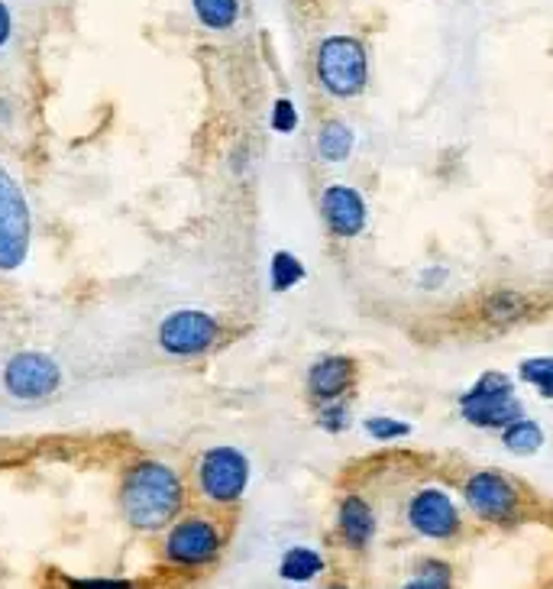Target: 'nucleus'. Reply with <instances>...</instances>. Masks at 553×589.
I'll return each instance as SVG.
<instances>
[{"instance_id":"1a4fd4ad","label":"nucleus","mask_w":553,"mask_h":589,"mask_svg":"<svg viewBox=\"0 0 553 589\" xmlns=\"http://www.w3.org/2000/svg\"><path fill=\"white\" fill-rule=\"evenodd\" d=\"M463 499L473 508L475 518L495 521V525L511 521V518L518 515V503H521L515 483H511L508 476L495 473V470H479V473H473V476L463 483Z\"/></svg>"},{"instance_id":"f257e3e1","label":"nucleus","mask_w":553,"mask_h":589,"mask_svg":"<svg viewBox=\"0 0 553 589\" xmlns=\"http://www.w3.org/2000/svg\"><path fill=\"white\" fill-rule=\"evenodd\" d=\"M181 503H185V486H181L178 473L165 463H156V460L137 463L127 473L123 490H120L123 515L140 531L165 528L178 515Z\"/></svg>"},{"instance_id":"aec40b11","label":"nucleus","mask_w":553,"mask_h":589,"mask_svg":"<svg viewBox=\"0 0 553 589\" xmlns=\"http://www.w3.org/2000/svg\"><path fill=\"white\" fill-rule=\"evenodd\" d=\"M518 379L538 389L541 399H553V356H528L518 363Z\"/></svg>"},{"instance_id":"412c9836","label":"nucleus","mask_w":553,"mask_h":589,"mask_svg":"<svg viewBox=\"0 0 553 589\" xmlns=\"http://www.w3.org/2000/svg\"><path fill=\"white\" fill-rule=\"evenodd\" d=\"M363 431H366L373 440L389 444V440H401V437H408V434H411V424L401 419H392V415H369V419L363 421Z\"/></svg>"},{"instance_id":"5701e85b","label":"nucleus","mask_w":553,"mask_h":589,"mask_svg":"<svg viewBox=\"0 0 553 589\" xmlns=\"http://www.w3.org/2000/svg\"><path fill=\"white\" fill-rule=\"evenodd\" d=\"M298 107H295V101H289V97H279L275 104H272V117H269V127L275 130V133H282V137H289V133H295L298 130Z\"/></svg>"},{"instance_id":"bb28decb","label":"nucleus","mask_w":553,"mask_h":589,"mask_svg":"<svg viewBox=\"0 0 553 589\" xmlns=\"http://www.w3.org/2000/svg\"><path fill=\"white\" fill-rule=\"evenodd\" d=\"M327 589H346V587H340V584H333V587H327Z\"/></svg>"},{"instance_id":"4468645a","label":"nucleus","mask_w":553,"mask_h":589,"mask_svg":"<svg viewBox=\"0 0 553 589\" xmlns=\"http://www.w3.org/2000/svg\"><path fill=\"white\" fill-rule=\"evenodd\" d=\"M353 146H356V137H353V127H346L343 120L330 117L317 127L315 150L317 156L330 166H340L353 156Z\"/></svg>"},{"instance_id":"20e7f679","label":"nucleus","mask_w":553,"mask_h":589,"mask_svg":"<svg viewBox=\"0 0 553 589\" xmlns=\"http://www.w3.org/2000/svg\"><path fill=\"white\" fill-rule=\"evenodd\" d=\"M30 204L16 178L0 163V272H13L30 256Z\"/></svg>"},{"instance_id":"39448f33","label":"nucleus","mask_w":553,"mask_h":589,"mask_svg":"<svg viewBox=\"0 0 553 589\" xmlns=\"http://www.w3.org/2000/svg\"><path fill=\"white\" fill-rule=\"evenodd\" d=\"M156 340L168 356H201L221 340V321L201 308H178L162 318Z\"/></svg>"},{"instance_id":"7ed1b4c3","label":"nucleus","mask_w":553,"mask_h":589,"mask_svg":"<svg viewBox=\"0 0 553 589\" xmlns=\"http://www.w3.org/2000/svg\"><path fill=\"white\" fill-rule=\"evenodd\" d=\"M460 415L467 424L482 431H505L511 421L525 419V405L515 396V379L492 369L482 373L473 386L460 396Z\"/></svg>"},{"instance_id":"f8f14e48","label":"nucleus","mask_w":553,"mask_h":589,"mask_svg":"<svg viewBox=\"0 0 553 589\" xmlns=\"http://www.w3.org/2000/svg\"><path fill=\"white\" fill-rule=\"evenodd\" d=\"M356 360L353 356H343V353H323L317 356L308 369V379H305V389L311 396L315 405L323 402H337V399H346L356 386Z\"/></svg>"},{"instance_id":"4be33fe9","label":"nucleus","mask_w":553,"mask_h":589,"mask_svg":"<svg viewBox=\"0 0 553 589\" xmlns=\"http://www.w3.org/2000/svg\"><path fill=\"white\" fill-rule=\"evenodd\" d=\"M317 427L327 431V434H340L350 427V405L346 399H337V402H323L317 405Z\"/></svg>"},{"instance_id":"9d476101","label":"nucleus","mask_w":553,"mask_h":589,"mask_svg":"<svg viewBox=\"0 0 553 589\" xmlns=\"http://www.w3.org/2000/svg\"><path fill=\"white\" fill-rule=\"evenodd\" d=\"M408 525L421 534V538H431V541H447L460 531V508L450 499V493L437 490V486H427V490H417L411 499H408Z\"/></svg>"},{"instance_id":"6e6552de","label":"nucleus","mask_w":553,"mask_h":589,"mask_svg":"<svg viewBox=\"0 0 553 589\" xmlns=\"http://www.w3.org/2000/svg\"><path fill=\"white\" fill-rule=\"evenodd\" d=\"M320 217L333 240H356L369 224V208H366V198L353 185L330 181L320 191Z\"/></svg>"},{"instance_id":"0eeeda50","label":"nucleus","mask_w":553,"mask_h":589,"mask_svg":"<svg viewBox=\"0 0 553 589\" xmlns=\"http://www.w3.org/2000/svg\"><path fill=\"white\" fill-rule=\"evenodd\" d=\"M62 386V369L52 356L23 350L3 366V389L20 402H39Z\"/></svg>"},{"instance_id":"b1692460","label":"nucleus","mask_w":553,"mask_h":589,"mask_svg":"<svg viewBox=\"0 0 553 589\" xmlns=\"http://www.w3.org/2000/svg\"><path fill=\"white\" fill-rule=\"evenodd\" d=\"M69 589H133L123 580H69Z\"/></svg>"},{"instance_id":"ddd939ff","label":"nucleus","mask_w":553,"mask_h":589,"mask_svg":"<svg viewBox=\"0 0 553 589\" xmlns=\"http://www.w3.org/2000/svg\"><path fill=\"white\" fill-rule=\"evenodd\" d=\"M337 528L350 547H366L376 534V515L363 496H343L337 508Z\"/></svg>"},{"instance_id":"423d86ee","label":"nucleus","mask_w":553,"mask_h":589,"mask_svg":"<svg viewBox=\"0 0 553 589\" xmlns=\"http://www.w3.org/2000/svg\"><path fill=\"white\" fill-rule=\"evenodd\" d=\"M249 483V460L237 447H211L198 460V490L217 505L237 503Z\"/></svg>"},{"instance_id":"a211bd4d","label":"nucleus","mask_w":553,"mask_h":589,"mask_svg":"<svg viewBox=\"0 0 553 589\" xmlns=\"http://www.w3.org/2000/svg\"><path fill=\"white\" fill-rule=\"evenodd\" d=\"M308 275L305 262L289 250H279L269 262V282H272V292H292L295 285H302Z\"/></svg>"},{"instance_id":"f03ea898","label":"nucleus","mask_w":553,"mask_h":589,"mask_svg":"<svg viewBox=\"0 0 553 589\" xmlns=\"http://www.w3.org/2000/svg\"><path fill=\"white\" fill-rule=\"evenodd\" d=\"M315 75L320 91L333 101H353L369 84V52L360 36L333 33L320 39L315 52Z\"/></svg>"},{"instance_id":"9b49d317","label":"nucleus","mask_w":553,"mask_h":589,"mask_svg":"<svg viewBox=\"0 0 553 589\" xmlns=\"http://www.w3.org/2000/svg\"><path fill=\"white\" fill-rule=\"evenodd\" d=\"M221 554V531L208 518H185L165 538V557L181 567L211 564Z\"/></svg>"},{"instance_id":"6ab92c4d","label":"nucleus","mask_w":553,"mask_h":589,"mask_svg":"<svg viewBox=\"0 0 553 589\" xmlns=\"http://www.w3.org/2000/svg\"><path fill=\"white\" fill-rule=\"evenodd\" d=\"M195 16L201 20V26L224 33L239 20V0H191Z\"/></svg>"},{"instance_id":"dca6fc26","label":"nucleus","mask_w":553,"mask_h":589,"mask_svg":"<svg viewBox=\"0 0 553 589\" xmlns=\"http://www.w3.org/2000/svg\"><path fill=\"white\" fill-rule=\"evenodd\" d=\"M320 570H323V557L315 547H292V551H285L282 564H279V574L289 584H308Z\"/></svg>"},{"instance_id":"f3484780","label":"nucleus","mask_w":553,"mask_h":589,"mask_svg":"<svg viewBox=\"0 0 553 589\" xmlns=\"http://www.w3.org/2000/svg\"><path fill=\"white\" fill-rule=\"evenodd\" d=\"M525 311H528V302H525L518 292H511V288L492 292V295L485 298V308H482L485 321H492V325H511V321H521Z\"/></svg>"},{"instance_id":"2eb2a0df","label":"nucleus","mask_w":553,"mask_h":589,"mask_svg":"<svg viewBox=\"0 0 553 589\" xmlns=\"http://www.w3.org/2000/svg\"><path fill=\"white\" fill-rule=\"evenodd\" d=\"M502 444H505V450L515 453V457H534V453L544 447V427L534 419L525 415V419L511 421V424L502 431Z\"/></svg>"},{"instance_id":"a878e982","label":"nucleus","mask_w":553,"mask_h":589,"mask_svg":"<svg viewBox=\"0 0 553 589\" xmlns=\"http://www.w3.org/2000/svg\"><path fill=\"white\" fill-rule=\"evenodd\" d=\"M401 589H447V587H440V584H434V580H427V577H417V580L404 584Z\"/></svg>"},{"instance_id":"393cba45","label":"nucleus","mask_w":553,"mask_h":589,"mask_svg":"<svg viewBox=\"0 0 553 589\" xmlns=\"http://www.w3.org/2000/svg\"><path fill=\"white\" fill-rule=\"evenodd\" d=\"M10 33H13V20H10V10H7V3L0 0V46H7Z\"/></svg>"}]
</instances>
